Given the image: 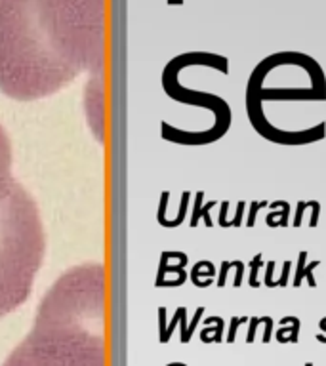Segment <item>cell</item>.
<instances>
[{
  "instance_id": "obj_1",
  "label": "cell",
  "mask_w": 326,
  "mask_h": 366,
  "mask_svg": "<svg viewBox=\"0 0 326 366\" xmlns=\"http://www.w3.org/2000/svg\"><path fill=\"white\" fill-rule=\"evenodd\" d=\"M107 0H0V92L33 101L103 74Z\"/></svg>"
},
{
  "instance_id": "obj_2",
  "label": "cell",
  "mask_w": 326,
  "mask_h": 366,
  "mask_svg": "<svg viewBox=\"0 0 326 366\" xmlns=\"http://www.w3.org/2000/svg\"><path fill=\"white\" fill-rule=\"evenodd\" d=\"M2 366H107L101 263L78 265L55 280L31 332Z\"/></svg>"
},
{
  "instance_id": "obj_3",
  "label": "cell",
  "mask_w": 326,
  "mask_h": 366,
  "mask_svg": "<svg viewBox=\"0 0 326 366\" xmlns=\"http://www.w3.org/2000/svg\"><path fill=\"white\" fill-rule=\"evenodd\" d=\"M46 252L40 212L17 181L0 200V318L27 301Z\"/></svg>"
},
{
  "instance_id": "obj_4",
  "label": "cell",
  "mask_w": 326,
  "mask_h": 366,
  "mask_svg": "<svg viewBox=\"0 0 326 366\" xmlns=\"http://www.w3.org/2000/svg\"><path fill=\"white\" fill-rule=\"evenodd\" d=\"M14 181L16 179L12 175V145L0 124V200L10 191Z\"/></svg>"
},
{
  "instance_id": "obj_5",
  "label": "cell",
  "mask_w": 326,
  "mask_h": 366,
  "mask_svg": "<svg viewBox=\"0 0 326 366\" xmlns=\"http://www.w3.org/2000/svg\"><path fill=\"white\" fill-rule=\"evenodd\" d=\"M305 366H313V365H305Z\"/></svg>"
}]
</instances>
